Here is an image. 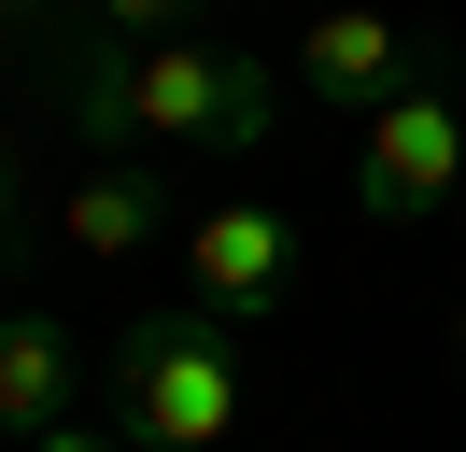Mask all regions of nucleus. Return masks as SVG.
<instances>
[{"label":"nucleus","mask_w":466,"mask_h":452,"mask_svg":"<svg viewBox=\"0 0 466 452\" xmlns=\"http://www.w3.org/2000/svg\"><path fill=\"white\" fill-rule=\"evenodd\" d=\"M29 452H127L114 424H57V438H29Z\"/></svg>","instance_id":"nucleus-10"},{"label":"nucleus","mask_w":466,"mask_h":452,"mask_svg":"<svg viewBox=\"0 0 466 452\" xmlns=\"http://www.w3.org/2000/svg\"><path fill=\"white\" fill-rule=\"evenodd\" d=\"M71 15H86L99 43H184V28L212 15V0H71Z\"/></svg>","instance_id":"nucleus-8"},{"label":"nucleus","mask_w":466,"mask_h":452,"mask_svg":"<svg viewBox=\"0 0 466 452\" xmlns=\"http://www.w3.org/2000/svg\"><path fill=\"white\" fill-rule=\"evenodd\" d=\"M29 241V156H15V128H0V254Z\"/></svg>","instance_id":"nucleus-9"},{"label":"nucleus","mask_w":466,"mask_h":452,"mask_svg":"<svg viewBox=\"0 0 466 452\" xmlns=\"http://www.w3.org/2000/svg\"><path fill=\"white\" fill-rule=\"evenodd\" d=\"M283 282H297V226L268 212V198H212V212H184V297H198V311L268 325Z\"/></svg>","instance_id":"nucleus-4"},{"label":"nucleus","mask_w":466,"mask_h":452,"mask_svg":"<svg viewBox=\"0 0 466 452\" xmlns=\"http://www.w3.org/2000/svg\"><path fill=\"white\" fill-rule=\"evenodd\" d=\"M156 226H184V212H170V170H156V156H99L86 184L57 198V241H71V254H142Z\"/></svg>","instance_id":"nucleus-7"},{"label":"nucleus","mask_w":466,"mask_h":452,"mask_svg":"<svg viewBox=\"0 0 466 452\" xmlns=\"http://www.w3.org/2000/svg\"><path fill=\"white\" fill-rule=\"evenodd\" d=\"M353 198H368L381 226H438L466 198V99L452 85H410V99H381L368 113V141H353Z\"/></svg>","instance_id":"nucleus-3"},{"label":"nucleus","mask_w":466,"mask_h":452,"mask_svg":"<svg viewBox=\"0 0 466 452\" xmlns=\"http://www.w3.org/2000/svg\"><path fill=\"white\" fill-rule=\"evenodd\" d=\"M71 85V128L99 141V156H170V141H198V156H255V141H283V99L297 71H268V56L212 43V28H184V43H71L57 56Z\"/></svg>","instance_id":"nucleus-1"},{"label":"nucleus","mask_w":466,"mask_h":452,"mask_svg":"<svg viewBox=\"0 0 466 452\" xmlns=\"http://www.w3.org/2000/svg\"><path fill=\"white\" fill-rule=\"evenodd\" d=\"M240 424H255V325L184 297L114 339V438L127 452H227Z\"/></svg>","instance_id":"nucleus-2"},{"label":"nucleus","mask_w":466,"mask_h":452,"mask_svg":"<svg viewBox=\"0 0 466 452\" xmlns=\"http://www.w3.org/2000/svg\"><path fill=\"white\" fill-rule=\"evenodd\" d=\"M452 212H466V198H452Z\"/></svg>","instance_id":"nucleus-12"},{"label":"nucleus","mask_w":466,"mask_h":452,"mask_svg":"<svg viewBox=\"0 0 466 452\" xmlns=\"http://www.w3.org/2000/svg\"><path fill=\"white\" fill-rule=\"evenodd\" d=\"M452 367H466V297H452Z\"/></svg>","instance_id":"nucleus-11"},{"label":"nucleus","mask_w":466,"mask_h":452,"mask_svg":"<svg viewBox=\"0 0 466 452\" xmlns=\"http://www.w3.org/2000/svg\"><path fill=\"white\" fill-rule=\"evenodd\" d=\"M424 85V43H410L381 0H325L311 28H297V99H325V113H381V99H410Z\"/></svg>","instance_id":"nucleus-5"},{"label":"nucleus","mask_w":466,"mask_h":452,"mask_svg":"<svg viewBox=\"0 0 466 452\" xmlns=\"http://www.w3.org/2000/svg\"><path fill=\"white\" fill-rule=\"evenodd\" d=\"M71 382H86V354H71L57 311H0V452H29L71 424Z\"/></svg>","instance_id":"nucleus-6"}]
</instances>
